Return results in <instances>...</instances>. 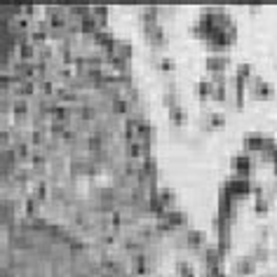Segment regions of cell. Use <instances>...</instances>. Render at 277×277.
Masks as SVG:
<instances>
[{
  "label": "cell",
  "instance_id": "1",
  "mask_svg": "<svg viewBox=\"0 0 277 277\" xmlns=\"http://www.w3.org/2000/svg\"><path fill=\"white\" fill-rule=\"evenodd\" d=\"M235 40H237V26L235 24L230 28H214V33L207 38L212 52H225V47H230Z\"/></svg>",
  "mask_w": 277,
  "mask_h": 277
},
{
  "label": "cell",
  "instance_id": "2",
  "mask_svg": "<svg viewBox=\"0 0 277 277\" xmlns=\"http://www.w3.org/2000/svg\"><path fill=\"white\" fill-rule=\"evenodd\" d=\"M223 186H228V190H230L232 195L237 197V200H242V197L251 195L254 183H251L249 176H242V174H232L230 171V176H225L223 179Z\"/></svg>",
  "mask_w": 277,
  "mask_h": 277
},
{
  "label": "cell",
  "instance_id": "3",
  "mask_svg": "<svg viewBox=\"0 0 277 277\" xmlns=\"http://www.w3.org/2000/svg\"><path fill=\"white\" fill-rule=\"evenodd\" d=\"M143 36L151 43V47L155 52H162V47L167 45V33L162 24H153V26H143Z\"/></svg>",
  "mask_w": 277,
  "mask_h": 277
},
{
  "label": "cell",
  "instance_id": "4",
  "mask_svg": "<svg viewBox=\"0 0 277 277\" xmlns=\"http://www.w3.org/2000/svg\"><path fill=\"white\" fill-rule=\"evenodd\" d=\"M247 90H249V94L254 99H270L273 97V85H268V82L263 80V78H261V75H256V73H254V75H251V80L247 82Z\"/></svg>",
  "mask_w": 277,
  "mask_h": 277
},
{
  "label": "cell",
  "instance_id": "5",
  "mask_svg": "<svg viewBox=\"0 0 277 277\" xmlns=\"http://www.w3.org/2000/svg\"><path fill=\"white\" fill-rule=\"evenodd\" d=\"M230 63V54L228 52H209L205 59V66L209 73H225Z\"/></svg>",
  "mask_w": 277,
  "mask_h": 277
},
{
  "label": "cell",
  "instance_id": "6",
  "mask_svg": "<svg viewBox=\"0 0 277 277\" xmlns=\"http://www.w3.org/2000/svg\"><path fill=\"white\" fill-rule=\"evenodd\" d=\"M251 167H254V158L249 153H235L230 158V169L232 174H242V176H249Z\"/></svg>",
  "mask_w": 277,
  "mask_h": 277
},
{
  "label": "cell",
  "instance_id": "7",
  "mask_svg": "<svg viewBox=\"0 0 277 277\" xmlns=\"http://www.w3.org/2000/svg\"><path fill=\"white\" fill-rule=\"evenodd\" d=\"M200 129H216V127L225 125V113L223 111H205L202 117L197 120Z\"/></svg>",
  "mask_w": 277,
  "mask_h": 277
},
{
  "label": "cell",
  "instance_id": "8",
  "mask_svg": "<svg viewBox=\"0 0 277 277\" xmlns=\"http://www.w3.org/2000/svg\"><path fill=\"white\" fill-rule=\"evenodd\" d=\"M256 273V261L251 259L249 254H244V256H240V259H235V263H232V275L237 277H249Z\"/></svg>",
  "mask_w": 277,
  "mask_h": 277
},
{
  "label": "cell",
  "instance_id": "9",
  "mask_svg": "<svg viewBox=\"0 0 277 277\" xmlns=\"http://www.w3.org/2000/svg\"><path fill=\"white\" fill-rule=\"evenodd\" d=\"M266 141H268V136L259 134V132H247L244 134V139H242V146H244V153H261L263 151V146H266Z\"/></svg>",
  "mask_w": 277,
  "mask_h": 277
},
{
  "label": "cell",
  "instance_id": "10",
  "mask_svg": "<svg viewBox=\"0 0 277 277\" xmlns=\"http://www.w3.org/2000/svg\"><path fill=\"white\" fill-rule=\"evenodd\" d=\"M160 14H162L160 5H141L139 7V21H141V26L160 24Z\"/></svg>",
  "mask_w": 277,
  "mask_h": 277
},
{
  "label": "cell",
  "instance_id": "11",
  "mask_svg": "<svg viewBox=\"0 0 277 277\" xmlns=\"http://www.w3.org/2000/svg\"><path fill=\"white\" fill-rule=\"evenodd\" d=\"M183 235H186L188 249H205L207 247V232L205 230H200V228H186Z\"/></svg>",
  "mask_w": 277,
  "mask_h": 277
},
{
  "label": "cell",
  "instance_id": "12",
  "mask_svg": "<svg viewBox=\"0 0 277 277\" xmlns=\"http://www.w3.org/2000/svg\"><path fill=\"white\" fill-rule=\"evenodd\" d=\"M151 263H153V259L146 254V251H139V254H134V256H129V266H132V270H134L136 275L148 277Z\"/></svg>",
  "mask_w": 277,
  "mask_h": 277
},
{
  "label": "cell",
  "instance_id": "13",
  "mask_svg": "<svg viewBox=\"0 0 277 277\" xmlns=\"http://www.w3.org/2000/svg\"><path fill=\"white\" fill-rule=\"evenodd\" d=\"M223 251L219 249V244L212 242V244H207L205 249H202V259H205V266L207 268H214V266H221V261H223Z\"/></svg>",
  "mask_w": 277,
  "mask_h": 277
},
{
  "label": "cell",
  "instance_id": "14",
  "mask_svg": "<svg viewBox=\"0 0 277 277\" xmlns=\"http://www.w3.org/2000/svg\"><path fill=\"white\" fill-rule=\"evenodd\" d=\"M151 61L155 63V68L162 73H171L174 68H176V61L171 59L169 54H162V52H153L151 54Z\"/></svg>",
  "mask_w": 277,
  "mask_h": 277
},
{
  "label": "cell",
  "instance_id": "15",
  "mask_svg": "<svg viewBox=\"0 0 277 277\" xmlns=\"http://www.w3.org/2000/svg\"><path fill=\"white\" fill-rule=\"evenodd\" d=\"M158 219H160V216H158ZM165 219H167V221H169V223L174 225L176 230H179V228H186V225H188V214L183 212V209H179V207H171V209H167Z\"/></svg>",
  "mask_w": 277,
  "mask_h": 277
},
{
  "label": "cell",
  "instance_id": "16",
  "mask_svg": "<svg viewBox=\"0 0 277 277\" xmlns=\"http://www.w3.org/2000/svg\"><path fill=\"white\" fill-rule=\"evenodd\" d=\"M162 104H165L167 108L181 104V94H179V90H176V85H174V82H169V85L165 87V92H162Z\"/></svg>",
  "mask_w": 277,
  "mask_h": 277
},
{
  "label": "cell",
  "instance_id": "17",
  "mask_svg": "<svg viewBox=\"0 0 277 277\" xmlns=\"http://www.w3.org/2000/svg\"><path fill=\"white\" fill-rule=\"evenodd\" d=\"M247 254H249L251 259L254 261H266L270 256V249H268V244H266V242H254V244H251V249L247 251Z\"/></svg>",
  "mask_w": 277,
  "mask_h": 277
},
{
  "label": "cell",
  "instance_id": "18",
  "mask_svg": "<svg viewBox=\"0 0 277 277\" xmlns=\"http://www.w3.org/2000/svg\"><path fill=\"white\" fill-rule=\"evenodd\" d=\"M169 120H171V125H174V127H183V125H186V120H188L186 108L181 106V104L171 106L169 108Z\"/></svg>",
  "mask_w": 277,
  "mask_h": 277
},
{
  "label": "cell",
  "instance_id": "19",
  "mask_svg": "<svg viewBox=\"0 0 277 277\" xmlns=\"http://www.w3.org/2000/svg\"><path fill=\"white\" fill-rule=\"evenodd\" d=\"M212 92H214V82L212 80H197L195 87H193V94L197 99H212Z\"/></svg>",
  "mask_w": 277,
  "mask_h": 277
},
{
  "label": "cell",
  "instance_id": "20",
  "mask_svg": "<svg viewBox=\"0 0 277 277\" xmlns=\"http://www.w3.org/2000/svg\"><path fill=\"white\" fill-rule=\"evenodd\" d=\"M117 56H122V59H132V43L127 40V38H117L115 43V52Z\"/></svg>",
  "mask_w": 277,
  "mask_h": 277
},
{
  "label": "cell",
  "instance_id": "21",
  "mask_svg": "<svg viewBox=\"0 0 277 277\" xmlns=\"http://www.w3.org/2000/svg\"><path fill=\"white\" fill-rule=\"evenodd\" d=\"M176 275L179 277H195V268L188 259H179L176 261Z\"/></svg>",
  "mask_w": 277,
  "mask_h": 277
},
{
  "label": "cell",
  "instance_id": "22",
  "mask_svg": "<svg viewBox=\"0 0 277 277\" xmlns=\"http://www.w3.org/2000/svg\"><path fill=\"white\" fill-rule=\"evenodd\" d=\"M235 75H237V78H242L244 82H249V80H251V75H254V71H251V63L240 61L237 66H235Z\"/></svg>",
  "mask_w": 277,
  "mask_h": 277
},
{
  "label": "cell",
  "instance_id": "23",
  "mask_svg": "<svg viewBox=\"0 0 277 277\" xmlns=\"http://www.w3.org/2000/svg\"><path fill=\"white\" fill-rule=\"evenodd\" d=\"M160 197H162V202L167 205V209H171V207L176 205V193L169 186H160Z\"/></svg>",
  "mask_w": 277,
  "mask_h": 277
},
{
  "label": "cell",
  "instance_id": "24",
  "mask_svg": "<svg viewBox=\"0 0 277 277\" xmlns=\"http://www.w3.org/2000/svg\"><path fill=\"white\" fill-rule=\"evenodd\" d=\"M268 207H270V197L268 195L254 197V212H256V214H266V212H268Z\"/></svg>",
  "mask_w": 277,
  "mask_h": 277
},
{
  "label": "cell",
  "instance_id": "25",
  "mask_svg": "<svg viewBox=\"0 0 277 277\" xmlns=\"http://www.w3.org/2000/svg\"><path fill=\"white\" fill-rule=\"evenodd\" d=\"M228 85H214V92H212V99L214 101H228Z\"/></svg>",
  "mask_w": 277,
  "mask_h": 277
},
{
  "label": "cell",
  "instance_id": "26",
  "mask_svg": "<svg viewBox=\"0 0 277 277\" xmlns=\"http://www.w3.org/2000/svg\"><path fill=\"white\" fill-rule=\"evenodd\" d=\"M209 80L214 82V85H228L230 78H228L225 73H209Z\"/></svg>",
  "mask_w": 277,
  "mask_h": 277
},
{
  "label": "cell",
  "instance_id": "27",
  "mask_svg": "<svg viewBox=\"0 0 277 277\" xmlns=\"http://www.w3.org/2000/svg\"><path fill=\"white\" fill-rule=\"evenodd\" d=\"M268 232H270V228H268V225H259V237H261V242H266V237H268Z\"/></svg>",
  "mask_w": 277,
  "mask_h": 277
},
{
  "label": "cell",
  "instance_id": "28",
  "mask_svg": "<svg viewBox=\"0 0 277 277\" xmlns=\"http://www.w3.org/2000/svg\"><path fill=\"white\" fill-rule=\"evenodd\" d=\"M273 169H275V174H277V158L273 160Z\"/></svg>",
  "mask_w": 277,
  "mask_h": 277
}]
</instances>
